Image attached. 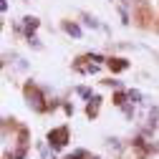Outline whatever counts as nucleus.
Masks as SVG:
<instances>
[{"instance_id":"obj_1","label":"nucleus","mask_w":159,"mask_h":159,"mask_svg":"<svg viewBox=\"0 0 159 159\" xmlns=\"http://www.w3.org/2000/svg\"><path fill=\"white\" fill-rule=\"evenodd\" d=\"M48 142H51L56 149L66 147V142H68V129H66V126H58V129H53V131L48 134Z\"/></svg>"},{"instance_id":"obj_2","label":"nucleus","mask_w":159,"mask_h":159,"mask_svg":"<svg viewBox=\"0 0 159 159\" xmlns=\"http://www.w3.org/2000/svg\"><path fill=\"white\" fill-rule=\"evenodd\" d=\"M25 96H28V104H30L35 111H43V109H46L43 96H41V91H38L35 86H28V89H25Z\"/></svg>"},{"instance_id":"obj_3","label":"nucleus","mask_w":159,"mask_h":159,"mask_svg":"<svg viewBox=\"0 0 159 159\" xmlns=\"http://www.w3.org/2000/svg\"><path fill=\"white\" fill-rule=\"evenodd\" d=\"M109 63H111V68H114V71H124V68L129 66L124 58H114V61H109Z\"/></svg>"},{"instance_id":"obj_4","label":"nucleus","mask_w":159,"mask_h":159,"mask_svg":"<svg viewBox=\"0 0 159 159\" xmlns=\"http://www.w3.org/2000/svg\"><path fill=\"white\" fill-rule=\"evenodd\" d=\"M98 101H101V98L93 96V104H89V116H96L98 114Z\"/></svg>"},{"instance_id":"obj_5","label":"nucleus","mask_w":159,"mask_h":159,"mask_svg":"<svg viewBox=\"0 0 159 159\" xmlns=\"http://www.w3.org/2000/svg\"><path fill=\"white\" fill-rule=\"evenodd\" d=\"M66 30H68L71 35H76V38H78V35H81V28H78V25H71V23L66 25Z\"/></svg>"},{"instance_id":"obj_6","label":"nucleus","mask_w":159,"mask_h":159,"mask_svg":"<svg viewBox=\"0 0 159 159\" xmlns=\"http://www.w3.org/2000/svg\"><path fill=\"white\" fill-rule=\"evenodd\" d=\"M78 157H84V152H78V154H73V157H66V159H78Z\"/></svg>"},{"instance_id":"obj_7","label":"nucleus","mask_w":159,"mask_h":159,"mask_svg":"<svg viewBox=\"0 0 159 159\" xmlns=\"http://www.w3.org/2000/svg\"><path fill=\"white\" fill-rule=\"evenodd\" d=\"M93 159H96V157H93Z\"/></svg>"}]
</instances>
